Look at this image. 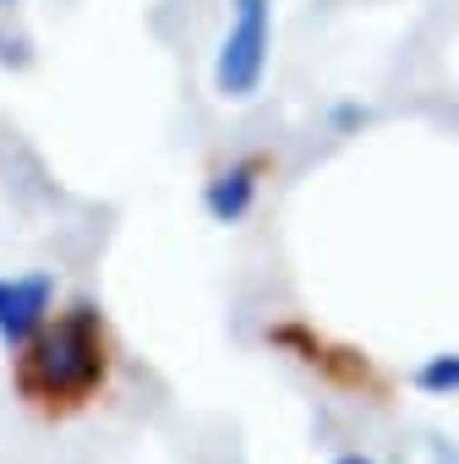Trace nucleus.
Segmentation results:
<instances>
[{"label": "nucleus", "instance_id": "f257e3e1", "mask_svg": "<svg viewBox=\"0 0 459 464\" xmlns=\"http://www.w3.org/2000/svg\"><path fill=\"white\" fill-rule=\"evenodd\" d=\"M110 377V334L93 301L55 312L23 350H17V393L44 410L88 404Z\"/></svg>", "mask_w": 459, "mask_h": 464}, {"label": "nucleus", "instance_id": "f03ea898", "mask_svg": "<svg viewBox=\"0 0 459 464\" xmlns=\"http://www.w3.org/2000/svg\"><path fill=\"white\" fill-rule=\"evenodd\" d=\"M274 55V0H230V23L213 50V93L224 104L258 99Z\"/></svg>", "mask_w": 459, "mask_h": 464}, {"label": "nucleus", "instance_id": "7ed1b4c3", "mask_svg": "<svg viewBox=\"0 0 459 464\" xmlns=\"http://www.w3.org/2000/svg\"><path fill=\"white\" fill-rule=\"evenodd\" d=\"M55 317V274H0V344L12 355Z\"/></svg>", "mask_w": 459, "mask_h": 464}, {"label": "nucleus", "instance_id": "20e7f679", "mask_svg": "<svg viewBox=\"0 0 459 464\" xmlns=\"http://www.w3.org/2000/svg\"><path fill=\"white\" fill-rule=\"evenodd\" d=\"M263 169L252 164V159H236V164H224V169H213V180L202 186V208H208V218L213 224H241L247 213H252V202H258V180Z\"/></svg>", "mask_w": 459, "mask_h": 464}, {"label": "nucleus", "instance_id": "39448f33", "mask_svg": "<svg viewBox=\"0 0 459 464\" xmlns=\"http://www.w3.org/2000/svg\"><path fill=\"white\" fill-rule=\"evenodd\" d=\"M421 393H432V399H448V393H459V350H437V355H426L421 366H415V377H410Z\"/></svg>", "mask_w": 459, "mask_h": 464}, {"label": "nucleus", "instance_id": "423d86ee", "mask_svg": "<svg viewBox=\"0 0 459 464\" xmlns=\"http://www.w3.org/2000/svg\"><path fill=\"white\" fill-rule=\"evenodd\" d=\"M334 121H339V126H361V121H366V110H356V104H339V110H334Z\"/></svg>", "mask_w": 459, "mask_h": 464}, {"label": "nucleus", "instance_id": "0eeeda50", "mask_svg": "<svg viewBox=\"0 0 459 464\" xmlns=\"http://www.w3.org/2000/svg\"><path fill=\"white\" fill-rule=\"evenodd\" d=\"M334 464H372V459H366V453H339Z\"/></svg>", "mask_w": 459, "mask_h": 464}, {"label": "nucleus", "instance_id": "6e6552de", "mask_svg": "<svg viewBox=\"0 0 459 464\" xmlns=\"http://www.w3.org/2000/svg\"><path fill=\"white\" fill-rule=\"evenodd\" d=\"M0 6H17V0H0Z\"/></svg>", "mask_w": 459, "mask_h": 464}]
</instances>
